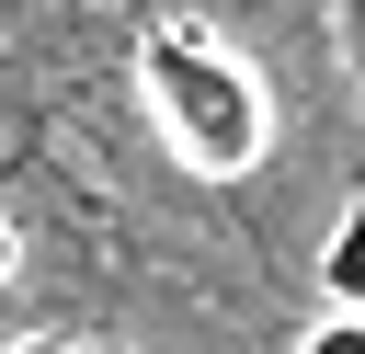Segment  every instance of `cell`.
<instances>
[{
    "mask_svg": "<svg viewBox=\"0 0 365 354\" xmlns=\"http://www.w3.org/2000/svg\"><path fill=\"white\" fill-rule=\"evenodd\" d=\"M308 354H365V320H331V331H308Z\"/></svg>",
    "mask_w": 365,
    "mask_h": 354,
    "instance_id": "cell-3",
    "label": "cell"
},
{
    "mask_svg": "<svg viewBox=\"0 0 365 354\" xmlns=\"http://www.w3.org/2000/svg\"><path fill=\"white\" fill-rule=\"evenodd\" d=\"M80 354H125V343H80Z\"/></svg>",
    "mask_w": 365,
    "mask_h": 354,
    "instance_id": "cell-6",
    "label": "cell"
},
{
    "mask_svg": "<svg viewBox=\"0 0 365 354\" xmlns=\"http://www.w3.org/2000/svg\"><path fill=\"white\" fill-rule=\"evenodd\" d=\"M319 285H331L342 308H365V194L342 206V228H331V251H319Z\"/></svg>",
    "mask_w": 365,
    "mask_h": 354,
    "instance_id": "cell-2",
    "label": "cell"
},
{
    "mask_svg": "<svg viewBox=\"0 0 365 354\" xmlns=\"http://www.w3.org/2000/svg\"><path fill=\"white\" fill-rule=\"evenodd\" d=\"M342 46H354V69H365V11H342Z\"/></svg>",
    "mask_w": 365,
    "mask_h": 354,
    "instance_id": "cell-4",
    "label": "cell"
},
{
    "mask_svg": "<svg viewBox=\"0 0 365 354\" xmlns=\"http://www.w3.org/2000/svg\"><path fill=\"white\" fill-rule=\"evenodd\" d=\"M0 274H11V228H0Z\"/></svg>",
    "mask_w": 365,
    "mask_h": 354,
    "instance_id": "cell-5",
    "label": "cell"
},
{
    "mask_svg": "<svg viewBox=\"0 0 365 354\" xmlns=\"http://www.w3.org/2000/svg\"><path fill=\"white\" fill-rule=\"evenodd\" d=\"M137 80H148V103H160V126H171V148L194 171H251L262 160V80L228 46H205L194 23H148Z\"/></svg>",
    "mask_w": 365,
    "mask_h": 354,
    "instance_id": "cell-1",
    "label": "cell"
}]
</instances>
